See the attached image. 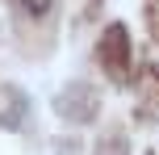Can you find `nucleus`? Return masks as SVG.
Here are the masks:
<instances>
[{
    "mask_svg": "<svg viewBox=\"0 0 159 155\" xmlns=\"http://www.w3.org/2000/svg\"><path fill=\"white\" fill-rule=\"evenodd\" d=\"M96 63L117 84L130 75V30L126 25H109V30L101 34V42H96Z\"/></svg>",
    "mask_w": 159,
    "mask_h": 155,
    "instance_id": "1",
    "label": "nucleus"
},
{
    "mask_svg": "<svg viewBox=\"0 0 159 155\" xmlns=\"http://www.w3.org/2000/svg\"><path fill=\"white\" fill-rule=\"evenodd\" d=\"M55 113L67 117V122H75V126H84L88 117H96V92L88 84H67L55 97Z\"/></svg>",
    "mask_w": 159,
    "mask_h": 155,
    "instance_id": "2",
    "label": "nucleus"
},
{
    "mask_svg": "<svg viewBox=\"0 0 159 155\" xmlns=\"http://www.w3.org/2000/svg\"><path fill=\"white\" fill-rule=\"evenodd\" d=\"M25 117H30V101L21 88H13L8 80H0V126L4 130H21Z\"/></svg>",
    "mask_w": 159,
    "mask_h": 155,
    "instance_id": "3",
    "label": "nucleus"
},
{
    "mask_svg": "<svg viewBox=\"0 0 159 155\" xmlns=\"http://www.w3.org/2000/svg\"><path fill=\"white\" fill-rule=\"evenodd\" d=\"M138 97H143V117H159V67H147L143 71Z\"/></svg>",
    "mask_w": 159,
    "mask_h": 155,
    "instance_id": "4",
    "label": "nucleus"
},
{
    "mask_svg": "<svg viewBox=\"0 0 159 155\" xmlns=\"http://www.w3.org/2000/svg\"><path fill=\"white\" fill-rule=\"evenodd\" d=\"M92 155H130V143H126V134H121V130H105L101 139H96Z\"/></svg>",
    "mask_w": 159,
    "mask_h": 155,
    "instance_id": "5",
    "label": "nucleus"
},
{
    "mask_svg": "<svg viewBox=\"0 0 159 155\" xmlns=\"http://www.w3.org/2000/svg\"><path fill=\"white\" fill-rule=\"evenodd\" d=\"M147 25H151V38L159 42V0H147Z\"/></svg>",
    "mask_w": 159,
    "mask_h": 155,
    "instance_id": "6",
    "label": "nucleus"
}]
</instances>
